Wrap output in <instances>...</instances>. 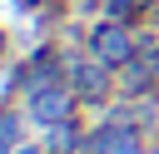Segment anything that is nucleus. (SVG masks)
Returning <instances> with one entry per match:
<instances>
[{"mask_svg":"<svg viewBox=\"0 0 159 154\" xmlns=\"http://www.w3.org/2000/svg\"><path fill=\"white\" fill-rule=\"evenodd\" d=\"M20 154H40V149H20Z\"/></svg>","mask_w":159,"mask_h":154,"instance_id":"obj_1","label":"nucleus"}]
</instances>
